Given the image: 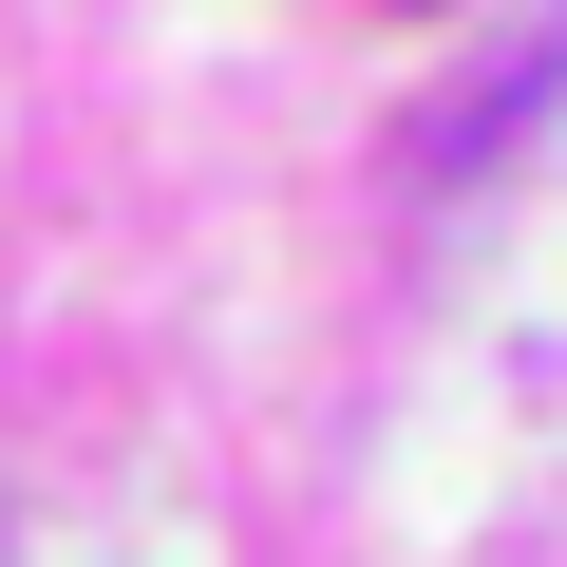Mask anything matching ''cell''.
I'll use <instances>...</instances> for the list:
<instances>
[]
</instances>
